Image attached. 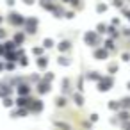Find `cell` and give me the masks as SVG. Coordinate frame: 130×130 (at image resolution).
<instances>
[{"label": "cell", "instance_id": "22", "mask_svg": "<svg viewBox=\"0 0 130 130\" xmlns=\"http://www.w3.org/2000/svg\"><path fill=\"white\" fill-rule=\"evenodd\" d=\"M98 32H107V27L103 23H98Z\"/></svg>", "mask_w": 130, "mask_h": 130}, {"label": "cell", "instance_id": "14", "mask_svg": "<svg viewBox=\"0 0 130 130\" xmlns=\"http://www.w3.org/2000/svg\"><path fill=\"white\" fill-rule=\"evenodd\" d=\"M119 107H125V109H130V98H123V102L119 103Z\"/></svg>", "mask_w": 130, "mask_h": 130}, {"label": "cell", "instance_id": "21", "mask_svg": "<svg viewBox=\"0 0 130 130\" xmlns=\"http://www.w3.org/2000/svg\"><path fill=\"white\" fill-rule=\"evenodd\" d=\"M96 11H98V13H103V11H107V6H103V4H100V6L96 7Z\"/></svg>", "mask_w": 130, "mask_h": 130}, {"label": "cell", "instance_id": "23", "mask_svg": "<svg viewBox=\"0 0 130 130\" xmlns=\"http://www.w3.org/2000/svg\"><path fill=\"white\" fill-rule=\"evenodd\" d=\"M14 41H16V43H22V41H23V34H16V36H14Z\"/></svg>", "mask_w": 130, "mask_h": 130}, {"label": "cell", "instance_id": "28", "mask_svg": "<svg viewBox=\"0 0 130 130\" xmlns=\"http://www.w3.org/2000/svg\"><path fill=\"white\" fill-rule=\"evenodd\" d=\"M6 36V32H4V29H0V38H4Z\"/></svg>", "mask_w": 130, "mask_h": 130}, {"label": "cell", "instance_id": "31", "mask_svg": "<svg viewBox=\"0 0 130 130\" xmlns=\"http://www.w3.org/2000/svg\"><path fill=\"white\" fill-rule=\"evenodd\" d=\"M0 23H2V18H0Z\"/></svg>", "mask_w": 130, "mask_h": 130}, {"label": "cell", "instance_id": "24", "mask_svg": "<svg viewBox=\"0 0 130 130\" xmlns=\"http://www.w3.org/2000/svg\"><path fill=\"white\" fill-rule=\"evenodd\" d=\"M116 70H118V66H116V64H110V66H109V71H110V73H114Z\"/></svg>", "mask_w": 130, "mask_h": 130}, {"label": "cell", "instance_id": "12", "mask_svg": "<svg viewBox=\"0 0 130 130\" xmlns=\"http://www.w3.org/2000/svg\"><path fill=\"white\" fill-rule=\"evenodd\" d=\"M73 100H75V103H77V105H82V103H84L82 94H77V93H75V94H73Z\"/></svg>", "mask_w": 130, "mask_h": 130}, {"label": "cell", "instance_id": "17", "mask_svg": "<svg viewBox=\"0 0 130 130\" xmlns=\"http://www.w3.org/2000/svg\"><path fill=\"white\" fill-rule=\"evenodd\" d=\"M55 102H57V105H59V107H61V105H66V98H64V96H59Z\"/></svg>", "mask_w": 130, "mask_h": 130}, {"label": "cell", "instance_id": "9", "mask_svg": "<svg viewBox=\"0 0 130 130\" xmlns=\"http://www.w3.org/2000/svg\"><path fill=\"white\" fill-rule=\"evenodd\" d=\"M70 46H71V45H70V41H61V43H59V50H61V52L70 50Z\"/></svg>", "mask_w": 130, "mask_h": 130}, {"label": "cell", "instance_id": "15", "mask_svg": "<svg viewBox=\"0 0 130 130\" xmlns=\"http://www.w3.org/2000/svg\"><path fill=\"white\" fill-rule=\"evenodd\" d=\"M70 62H71V61H70L68 57H61V59H59V64H61V66H62V64H64V66H68Z\"/></svg>", "mask_w": 130, "mask_h": 130}, {"label": "cell", "instance_id": "30", "mask_svg": "<svg viewBox=\"0 0 130 130\" xmlns=\"http://www.w3.org/2000/svg\"><path fill=\"white\" fill-rule=\"evenodd\" d=\"M128 89H130V82H128Z\"/></svg>", "mask_w": 130, "mask_h": 130}, {"label": "cell", "instance_id": "5", "mask_svg": "<svg viewBox=\"0 0 130 130\" xmlns=\"http://www.w3.org/2000/svg\"><path fill=\"white\" fill-rule=\"evenodd\" d=\"M9 93H11V87H7V84L2 82V84H0V96H4V98H6Z\"/></svg>", "mask_w": 130, "mask_h": 130}, {"label": "cell", "instance_id": "26", "mask_svg": "<svg viewBox=\"0 0 130 130\" xmlns=\"http://www.w3.org/2000/svg\"><path fill=\"white\" fill-rule=\"evenodd\" d=\"M118 116H121V119H128V112H121V114H118Z\"/></svg>", "mask_w": 130, "mask_h": 130}, {"label": "cell", "instance_id": "2", "mask_svg": "<svg viewBox=\"0 0 130 130\" xmlns=\"http://www.w3.org/2000/svg\"><path fill=\"white\" fill-rule=\"evenodd\" d=\"M9 22H11V23H14V25H22L25 20H23V16H22V14H18V13H13V14L9 16Z\"/></svg>", "mask_w": 130, "mask_h": 130}, {"label": "cell", "instance_id": "20", "mask_svg": "<svg viewBox=\"0 0 130 130\" xmlns=\"http://www.w3.org/2000/svg\"><path fill=\"white\" fill-rule=\"evenodd\" d=\"M4 105H6V107H11V105H13V100L6 96V98H4Z\"/></svg>", "mask_w": 130, "mask_h": 130}, {"label": "cell", "instance_id": "18", "mask_svg": "<svg viewBox=\"0 0 130 130\" xmlns=\"http://www.w3.org/2000/svg\"><path fill=\"white\" fill-rule=\"evenodd\" d=\"M87 77H89V78H93V80H98V78H100V75H98L96 71H91V73H89Z\"/></svg>", "mask_w": 130, "mask_h": 130}, {"label": "cell", "instance_id": "27", "mask_svg": "<svg viewBox=\"0 0 130 130\" xmlns=\"http://www.w3.org/2000/svg\"><path fill=\"white\" fill-rule=\"evenodd\" d=\"M121 4H123L121 0H114V6H116V7H121Z\"/></svg>", "mask_w": 130, "mask_h": 130}, {"label": "cell", "instance_id": "29", "mask_svg": "<svg viewBox=\"0 0 130 130\" xmlns=\"http://www.w3.org/2000/svg\"><path fill=\"white\" fill-rule=\"evenodd\" d=\"M32 2H34V0H25V4H29V6H30Z\"/></svg>", "mask_w": 130, "mask_h": 130}, {"label": "cell", "instance_id": "25", "mask_svg": "<svg viewBox=\"0 0 130 130\" xmlns=\"http://www.w3.org/2000/svg\"><path fill=\"white\" fill-rule=\"evenodd\" d=\"M45 80H46V82H50V80H54V75H52V73H48V75L45 77Z\"/></svg>", "mask_w": 130, "mask_h": 130}, {"label": "cell", "instance_id": "7", "mask_svg": "<svg viewBox=\"0 0 130 130\" xmlns=\"http://www.w3.org/2000/svg\"><path fill=\"white\" fill-rule=\"evenodd\" d=\"M38 91H39V93H48V91H50V84H48V82H41V84L38 86Z\"/></svg>", "mask_w": 130, "mask_h": 130}, {"label": "cell", "instance_id": "11", "mask_svg": "<svg viewBox=\"0 0 130 130\" xmlns=\"http://www.w3.org/2000/svg\"><path fill=\"white\" fill-rule=\"evenodd\" d=\"M18 93H20L22 96H23V94H29V86H25V84L20 86V87H18Z\"/></svg>", "mask_w": 130, "mask_h": 130}, {"label": "cell", "instance_id": "1", "mask_svg": "<svg viewBox=\"0 0 130 130\" xmlns=\"http://www.w3.org/2000/svg\"><path fill=\"white\" fill-rule=\"evenodd\" d=\"M110 86H112V77H107V78H102L100 80V91H109L110 89Z\"/></svg>", "mask_w": 130, "mask_h": 130}, {"label": "cell", "instance_id": "3", "mask_svg": "<svg viewBox=\"0 0 130 130\" xmlns=\"http://www.w3.org/2000/svg\"><path fill=\"white\" fill-rule=\"evenodd\" d=\"M36 25H38V20L36 18H29L27 20V30L32 34V32H36Z\"/></svg>", "mask_w": 130, "mask_h": 130}, {"label": "cell", "instance_id": "10", "mask_svg": "<svg viewBox=\"0 0 130 130\" xmlns=\"http://www.w3.org/2000/svg\"><path fill=\"white\" fill-rule=\"evenodd\" d=\"M46 64H48V59L46 57H39L38 59V66L39 68H46Z\"/></svg>", "mask_w": 130, "mask_h": 130}, {"label": "cell", "instance_id": "13", "mask_svg": "<svg viewBox=\"0 0 130 130\" xmlns=\"http://www.w3.org/2000/svg\"><path fill=\"white\" fill-rule=\"evenodd\" d=\"M16 103H18V105H22V107H25V105L29 103V100H27V98H23V96H20V98L16 100Z\"/></svg>", "mask_w": 130, "mask_h": 130}, {"label": "cell", "instance_id": "16", "mask_svg": "<svg viewBox=\"0 0 130 130\" xmlns=\"http://www.w3.org/2000/svg\"><path fill=\"white\" fill-rule=\"evenodd\" d=\"M43 46H45V48H50V46H54V41H52V39H45V41H43Z\"/></svg>", "mask_w": 130, "mask_h": 130}, {"label": "cell", "instance_id": "19", "mask_svg": "<svg viewBox=\"0 0 130 130\" xmlns=\"http://www.w3.org/2000/svg\"><path fill=\"white\" fill-rule=\"evenodd\" d=\"M109 107H110V109H119V102H116V100H112V102L109 103Z\"/></svg>", "mask_w": 130, "mask_h": 130}, {"label": "cell", "instance_id": "6", "mask_svg": "<svg viewBox=\"0 0 130 130\" xmlns=\"http://www.w3.org/2000/svg\"><path fill=\"white\" fill-rule=\"evenodd\" d=\"M94 57H96V59H105V57H107V50H105V48H98V50L94 52Z\"/></svg>", "mask_w": 130, "mask_h": 130}, {"label": "cell", "instance_id": "4", "mask_svg": "<svg viewBox=\"0 0 130 130\" xmlns=\"http://www.w3.org/2000/svg\"><path fill=\"white\" fill-rule=\"evenodd\" d=\"M84 39H86V43H87L89 46H91L93 43H96V41H98V38H96V34H94V32H87V34L84 36Z\"/></svg>", "mask_w": 130, "mask_h": 130}, {"label": "cell", "instance_id": "8", "mask_svg": "<svg viewBox=\"0 0 130 130\" xmlns=\"http://www.w3.org/2000/svg\"><path fill=\"white\" fill-rule=\"evenodd\" d=\"M30 109L36 110V112H39V110L43 109V102H41V100H34V103L30 105Z\"/></svg>", "mask_w": 130, "mask_h": 130}]
</instances>
